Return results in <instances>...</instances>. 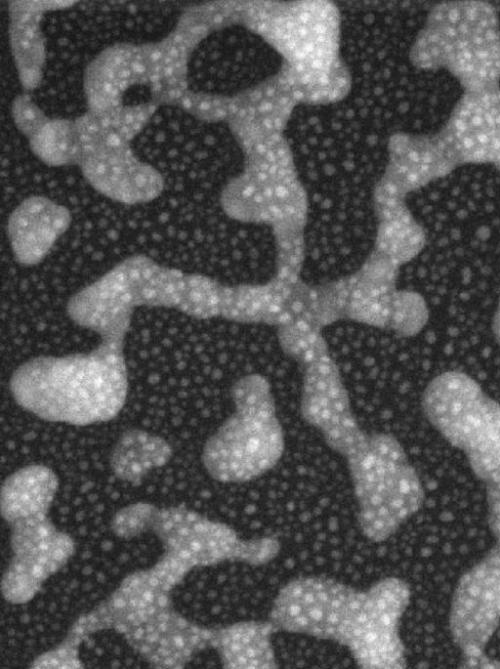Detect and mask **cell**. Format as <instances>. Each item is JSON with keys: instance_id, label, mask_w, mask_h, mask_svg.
I'll return each instance as SVG.
<instances>
[{"instance_id": "6da1fadb", "label": "cell", "mask_w": 500, "mask_h": 669, "mask_svg": "<svg viewBox=\"0 0 500 669\" xmlns=\"http://www.w3.org/2000/svg\"><path fill=\"white\" fill-rule=\"evenodd\" d=\"M411 590L387 577L358 590L325 576L286 583L273 600L269 620L277 630L338 643L362 669H403L400 621Z\"/></svg>"}, {"instance_id": "7a4b0ae2", "label": "cell", "mask_w": 500, "mask_h": 669, "mask_svg": "<svg viewBox=\"0 0 500 669\" xmlns=\"http://www.w3.org/2000/svg\"><path fill=\"white\" fill-rule=\"evenodd\" d=\"M238 25L282 58L277 77L299 104L323 105L345 98L349 70L340 55V13L331 1H238Z\"/></svg>"}, {"instance_id": "3957f363", "label": "cell", "mask_w": 500, "mask_h": 669, "mask_svg": "<svg viewBox=\"0 0 500 669\" xmlns=\"http://www.w3.org/2000/svg\"><path fill=\"white\" fill-rule=\"evenodd\" d=\"M244 167L222 188L220 205L231 219L268 226L276 246V273L301 277L305 260L308 194L284 133L237 142Z\"/></svg>"}, {"instance_id": "277c9868", "label": "cell", "mask_w": 500, "mask_h": 669, "mask_svg": "<svg viewBox=\"0 0 500 669\" xmlns=\"http://www.w3.org/2000/svg\"><path fill=\"white\" fill-rule=\"evenodd\" d=\"M124 344L101 340L87 353L38 356L12 373L15 402L38 418L87 426L115 418L129 382Z\"/></svg>"}, {"instance_id": "5b68a950", "label": "cell", "mask_w": 500, "mask_h": 669, "mask_svg": "<svg viewBox=\"0 0 500 669\" xmlns=\"http://www.w3.org/2000/svg\"><path fill=\"white\" fill-rule=\"evenodd\" d=\"M176 587L154 566L127 574L112 593L68 628L84 640L113 630L157 669H182L212 648L214 628L188 620L173 606Z\"/></svg>"}, {"instance_id": "8992f818", "label": "cell", "mask_w": 500, "mask_h": 669, "mask_svg": "<svg viewBox=\"0 0 500 669\" xmlns=\"http://www.w3.org/2000/svg\"><path fill=\"white\" fill-rule=\"evenodd\" d=\"M423 71L444 70L463 92L500 86V20L487 1L436 4L428 13L409 52Z\"/></svg>"}, {"instance_id": "52a82bcc", "label": "cell", "mask_w": 500, "mask_h": 669, "mask_svg": "<svg viewBox=\"0 0 500 669\" xmlns=\"http://www.w3.org/2000/svg\"><path fill=\"white\" fill-rule=\"evenodd\" d=\"M192 284L193 273L135 254L73 294L66 313L76 325L97 333L101 340L124 344L135 308L162 307L186 314Z\"/></svg>"}, {"instance_id": "ba28073f", "label": "cell", "mask_w": 500, "mask_h": 669, "mask_svg": "<svg viewBox=\"0 0 500 669\" xmlns=\"http://www.w3.org/2000/svg\"><path fill=\"white\" fill-rule=\"evenodd\" d=\"M233 413L205 442L202 463L221 483H245L281 459L284 431L268 379L258 373L237 379L230 390Z\"/></svg>"}, {"instance_id": "9c48e42d", "label": "cell", "mask_w": 500, "mask_h": 669, "mask_svg": "<svg viewBox=\"0 0 500 669\" xmlns=\"http://www.w3.org/2000/svg\"><path fill=\"white\" fill-rule=\"evenodd\" d=\"M344 458L359 528L370 541L384 542L421 508L420 478L401 443L389 433H365Z\"/></svg>"}, {"instance_id": "30bf717a", "label": "cell", "mask_w": 500, "mask_h": 669, "mask_svg": "<svg viewBox=\"0 0 500 669\" xmlns=\"http://www.w3.org/2000/svg\"><path fill=\"white\" fill-rule=\"evenodd\" d=\"M421 405L429 423L465 454L486 491L500 488V404L469 375L446 371L428 383Z\"/></svg>"}, {"instance_id": "8fae6325", "label": "cell", "mask_w": 500, "mask_h": 669, "mask_svg": "<svg viewBox=\"0 0 500 669\" xmlns=\"http://www.w3.org/2000/svg\"><path fill=\"white\" fill-rule=\"evenodd\" d=\"M151 532L164 549L158 560L182 578L195 568L224 562L263 566L281 550L276 536L243 539L226 523L210 519L185 504L159 508Z\"/></svg>"}, {"instance_id": "7c38bea8", "label": "cell", "mask_w": 500, "mask_h": 669, "mask_svg": "<svg viewBox=\"0 0 500 669\" xmlns=\"http://www.w3.org/2000/svg\"><path fill=\"white\" fill-rule=\"evenodd\" d=\"M75 121L81 138L77 166L97 192L126 205L147 203L162 194L163 175L136 156L133 138L89 110Z\"/></svg>"}, {"instance_id": "4fadbf2b", "label": "cell", "mask_w": 500, "mask_h": 669, "mask_svg": "<svg viewBox=\"0 0 500 669\" xmlns=\"http://www.w3.org/2000/svg\"><path fill=\"white\" fill-rule=\"evenodd\" d=\"M399 270L372 250L359 269L342 277L345 320L403 338L419 334L429 319L428 305L420 293L397 287Z\"/></svg>"}, {"instance_id": "5bb4252c", "label": "cell", "mask_w": 500, "mask_h": 669, "mask_svg": "<svg viewBox=\"0 0 500 669\" xmlns=\"http://www.w3.org/2000/svg\"><path fill=\"white\" fill-rule=\"evenodd\" d=\"M500 625V543L460 578L449 616L454 643L466 667H500L484 650Z\"/></svg>"}, {"instance_id": "9a60e30c", "label": "cell", "mask_w": 500, "mask_h": 669, "mask_svg": "<svg viewBox=\"0 0 500 669\" xmlns=\"http://www.w3.org/2000/svg\"><path fill=\"white\" fill-rule=\"evenodd\" d=\"M11 558L2 574L1 594L13 605L26 604L41 591L76 551L74 539L59 530L48 516L9 526Z\"/></svg>"}, {"instance_id": "2e32d148", "label": "cell", "mask_w": 500, "mask_h": 669, "mask_svg": "<svg viewBox=\"0 0 500 669\" xmlns=\"http://www.w3.org/2000/svg\"><path fill=\"white\" fill-rule=\"evenodd\" d=\"M321 303L319 284L274 275L262 284L225 285L221 317L241 324L280 328L304 323L317 328Z\"/></svg>"}, {"instance_id": "e0dca14e", "label": "cell", "mask_w": 500, "mask_h": 669, "mask_svg": "<svg viewBox=\"0 0 500 669\" xmlns=\"http://www.w3.org/2000/svg\"><path fill=\"white\" fill-rule=\"evenodd\" d=\"M299 366L302 418L321 434L329 448L345 457L366 432L352 411L337 363L327 349Z\"/></svg>"}, {"instance_id": "ac0fdd59", "label": "cell", "mask_w": 500, "mask_h": 669, "mask_svg": "<svg viewBox=\"0 0 500 669\" xmlns=\"http://www.w3.org/2000/svg\"><path fill=\"white\" fill-rule=\"evenodd\" d=\"M437 133L458 167L491 165L500 173V86L463 92Z\"/></svg>"}, {"instance_id": "d6986e66", "label": "cell", "mask_w": 500, "mask_h": 669, "mask_svg": "<svg viewBox=\"0 0 500 669\" xmlns=\"http://www.w3.org/2000/svg\"><path fill=\"white\" fill-rule=\"evenodd\" d=\"M154 78L153 42L115 43L100 51L86 66L83 89L87 109L106 111L126 105L124 98L133 87H146Z\"/></svg>"}, {"instance_id": "ffe728a7", "label": "cell", "mask_w": 500, "mask_h": 669, "mask_svg": "<svg viewBox=\"0 0 500 669\" xmlns=\"http://www.w3.org/2000/svg\"><path fill=\"white\" fill-rule=\"evenodd\" d=\"M387 152V164L373 191L393 197L407 199L458 168L438 133L395 132Z\"/></svg>"}, {"instance_id": "44dd1931", "label": "cell", "mask_w": 500, "mask_h": 669, "mask_svg": "<svg viewBox=\"0 0 500 669\" xmlns=\"http://www.w3.org/2000/svg\"><path fill=\"white\" fill-rule=\"evenodd\" d=\"M71 212L48 197L25 198L7 220V237L15 260L22 266L39 264L67 231Z\"/></svg>"}, {"instance_id": "7402d4cb", "label": "cell", "mask_w": 500, "mask_h": 669, "mask_svg": "<svg viewBox=\"0 0 500 669\" xmlns=\"http://www.w3.org/2000/svg\"><path fill=\"white\" fill-rule=\"evenodd\" d=\"M77 4L71 0L8 1V37L14 65L24 92L37 89L43 80L46 42L41 28L44 15Z\"/></svg>"}, {"instance_id": "603a6c76", "label": "cell", "mask_w": 500, "mask_h": 669, "mask_svg": "<svg viewBox=\"0 0 500 669\" xmlns=\"http://www.w3.org/2000/svg\"><path fill=\"white\" fill-rule=\"evenodd\" d=\"M373 205L377 223L373 251L399 267L411 262L424 249L427 237L406 199L373 192Z\"/></svg>"}, {"instance_id": "cb8c5ba5", "label": "cell", "mask_w": 500, "mask_h": 669, "mask_svg": "<svg viewBox=\"0 0 500 669\" xmlns=\"http://www.w3.org/2000/svg\"><path fill=\"white\" fill-rule=\"evenodd\" d=\"M58 487V476L48 466L30 464L14 471L0 489L1 517L10 526L48 516Z\"/></svg>"}, {"instance_id": "d4e9b609", "label": "cell", "mask_w": 500, "mask_h": 669, "mask_svg": "<svg viewBox=\"0 0 500 669\" xmlns=\"http://www.w3.org/2000/svg\"><path fill=\"white\" fill-rule=\"evenodd\" d=\"M277 631L269 621H240L214 628L212 648L225 669L278 668L272 635Z\"/></svg>"}, {"instance_id": "484cf974", "label": "cell", "mask_w": 500, "mask_h": 669, "mask_svg": "<svg viewBox=\"0 0 500 669\" xmlns=\"http://www.w3.org/2000/svg\"><path fill=\"white\" fill-rule=\"evenodd\" d=\"M172 455V447L164 438L142 429H128L112 448L110 468L117 479L138 486L150 471L166 465Z\"/></svg>"}, {"instance_id": "4316f807", "label": "cell", "mask_w": 500, "mask_h": 669, "mask_svg": "<svg viewBox=\"0 0 500 669\" xmlns=\"http://www.w3.org/2000/svg\"><path fill=\"white\" fill-rule=\"evenodd\" d=\"M27 140L32 153L47 166L78 165L81 138L75 119L48 117Z\"/></svg>"}, {"instance_id": "83f0119b", "label": "cell", "mask_w": 500, "mask_h": 669, "mask_svg": "<svg viewBox=\"0 0 500 669\" xmlns=\"http://www.w3.org/2000/svg\"><path fill=\"white\" fill-rule=\"evenodd\" d=\"M158 507L148 502H135L116 511L111 518L112 533L123 540H131L152 531Z\"/></svg>"}, {"instance_id": "f1b7e54d", "label": "cell", "mask_w": 500, "mask_h": 669, "mask_svg": "<svg viewBox=\"0 0 500 669\" xmlns=\"http://www.w3.org/2000/svg\"><path fill=\"white\" fill-rule=\"evenodd\" d=\"M84 639L67 630L61 642L52 649L39 654L31 662V669H82L80 645Z\"/></svg>"}, {"instance_id": "f546056e", "label": "cell", "mask_w": 500, "mask_h": 669, "mask_svg": "<svg viewBox=\"0 0 500 669\" xmlns=\"http://www.w3.org/2000/svg\"><path fill=\"white\" fill-rule=\"evenodd\" d=\"M228 96L188 89L176 107L197 120L208 123L224 122L227 113Z\"/></svg>"}, {"instance_id": "4dcf8cb0", "label": "cell", "mask_w": 500, "mask_h": 669, "mask_svg": "<svg viewBox=\"0 0 500 669\" xmlns=\"http://www.w3.org/2000/svg\"><path fill=\"white\" fill-rule=\"evenodd\" d=\"M11 115L18 131L30 138L47 120L48 116L35 103L32 96L23 92L14 97L11 103Z\"/></svg>"}, {"instance_id": "1f68e13d", "label": "cell", "mask_w": 500, "mask_h": 669, "mask_svg": "<svg viewBox=\"0 0 500 669\" xmlns=\"http://www.w3.org/2000/svg\"><path fill=\"white\" fill-rule=\"evenodd\" d=\"M492 332L495 340L500 344V300L493 316Z\"/></svg>"}]
</instances>
